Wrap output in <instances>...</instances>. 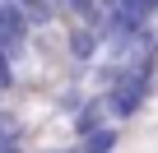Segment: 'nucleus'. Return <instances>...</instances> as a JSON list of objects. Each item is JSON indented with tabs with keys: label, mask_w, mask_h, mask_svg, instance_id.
Returning a JSON list of instances; mask_svg holds the SVG:
<instances>
[{
	"label": "nucleus",
	"mask_w": 158,
	"mask_h": 153,
	"mask_svg": "<svg viewBox=\"0 0 158 153\" xmlns=\"http://www.w3.org/2000/svg\"><path fill=\"white\" fill-rule=\"evenodd\" d=\"M107 121H112V111H107L102 93H98V98H84V102H74V107H70V130H74V139L93 135V130L107 125Z\"/></svg>",
	"instance_id": "nucleus-1"
},
{
	"label": "nucleus",
	"mask_w": 158,
	"mask_h": 153,
	"mask_svg": "<svg viewBox=\"0 0 158 153\" xmlns=\"http://www.w3.org/2000/svg\"><path fill=\"white\" fill-rule=\"evenodd\" d=\"M74 148H79V153H116V148H121V121H107V125H98L93 135H84Z\"/></svg>",
	"instance_id": "nucleus-2"
},
{
	"label": "nucleus",
	"mask_w": 158,
	"mask_h": 153,
	"mask_svg": "<svg viewBox=\"0 0 158 153\" xmlns=\"http://www.w3.org/2000/svg\"><path fill=\"white\" fill-rule=\"evenodd\" d=\"M116 5H121V10H130V14H135V19H144V23H149V19H158V0H116Z\"/></svg>",
	"instance_id": "nucleus-3"
},
{
	"label": "nucleus",
	"mask_w": 158,
	"mask_h": 153,
	"mask_svg": "<svg viewBox=\"0 0 158 153\" xmlns=\"http://www.w3.org/2000/svg\"><path fill=\"white\" fill-rule=\"evenodd\" d=\"M51 153H79V148H51Z\"/></svg>",
	"instance_id": "nucleus-4"
},
{
	"label": "nucleus",
	"mask_w": 158,
	"mask_h": 153,
	"mask_svg": "<svg viewBox=\"0 0 158 153\" xmlns=\"http://www.w3.org/2000/svg\"><path fill=\"white\" fill-rule=\"evenodd\" d=\"M5 93H10V88H5V84H0V102H5Z\"/></svg>",
	"instance_id": "nucleus-5"
},
{
	"label": "nucleus",
	"mask_w": 158,
	"mask_h": 153,
	"mask_svg": "<svg viewBox=\"0 0 158 153\" xmlns=\"http://www.w3.org/2000/svg\"><path fill=\"white\" fill-rule=\"evenodd\" d=\"M102 5H116V0H102Z\"/></svg>",
	"instance_id": "nucleus-6"
}]
</instances>
